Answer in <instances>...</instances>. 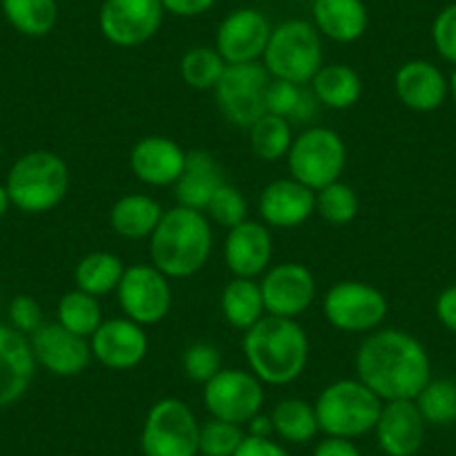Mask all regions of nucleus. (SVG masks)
<instances>
[{
  "mask_svg": "<svg viewBox=\"0 0 456 456\" xmlns=\"http://www.w3.org/2000/svg\"><path fill=\"white\" fill-rule=\"evenodd\" d=\"M356 379L383 403L414 401L432 380V361L423 342L403 329H376L358 347Z\"/></svg>",
  "mask_w": 456,
  "mask_h": 456,
  "instance_id": "obj_1",
  "label": "nucleus"
},
{
  "mask_svg": "<svg viewBox=\"0 0 456 456\" xmlns=\"http://www.w3.org/2000/svg\"><path fill=\"white\" fill-rule=\"evenodd\" d=\"M248 371L265 385L284 387L300 379L309 362V336L297 320L265 315L244 331L242 340Z\"/></svg>",
  "mask_w": 456,
  "mask_h": 456,
  "instance_id": "obj_2",
  "label": "nucleus"
},
{
  "mask_svg": "<svg viewBox=\"0 0 456 456\" xmlns=\"http://www.w3.org/2000/svg\"><path fill=\"white\" fill-rule=\"evenodd\" d=\"M151 265L170 280H186L200 273L213 253L210 219L201 210L175 206L164 210L151 235Z\"/></svg>",
  "mask_w": 456,
  "mask_h": 456,
  "instance_id": "obj_3",
  "label": "nucleus"
},
{
  "mask_svg": "<svg viewBox=\"0 0 456 456\" xmlns=\"http://www.w3.org/2000/svg\"><path fill=\"white\" fill-rule=\"evenodd\" d=\"M5 188L12 206L23 213H50L68 197L69 168L56 152L32 151L14 161Z\"/></svg>",
  "mask_w": 456,
  "mask_h": 456,
  "instance_id": "obj_4",
  "label": "nucleus"
},
{
  "mask_svg": "<svg viewBox=\"0 0 456 456\" xmlns=\"http://www.w3.org/2000/svg\"><path fill=\"white\" fill-rule=\"evenodd\" d=\"M318 428L324 436L361 438L374 432L383 401L358 379L329 383L314 403Z\"/></svg>",
  "mask_w": 456,
  "mask_h": 456,
  "instance_id": "obj_5",
  "label": "nucleus"
},
{
  "mask_svg": "<svg viewBox=\"0 0 456 456\" xmlns=\"http://www.w3.org/2000/svg\"><path fill=\"white\" fill-rule=\"evenodd\" d=\"M262 63L271 78L309 86L322 68V37L309 20H284L271 32Z\"/></svg>",
  "mask_w": 456,
  "mask_h": 456,
  "instance_id": "obj_6",
  "label": "nucleus"
},
{
  "mask_svg": "<svg viewBox=\"0 0 456 456\" xmlns=\"http://www.w3.org/2000/svg\"><path fill=\"white\" fill-rule=\"evenodd\" d=\"M287 164L293 179L318 192L342 177L347 166V146L336 130L311 126L293 137Z\"/></svg>",
  "mask_w": 456,
  "mask_h": 456,
  "instance_id": "obj_7",
  "label": "nucleus"
},
{
  "mask_svg": "<svg viewBox=\"0 0 456 456\" xmlns=\"http://www.w3.org/2000/svg\"><path fill=\"white\" fill-rule=\"evenodd\" d=\"M200 420L182 398H161L148 410L142 428L143 456H197Z\"/></svg>",
  "mask_w": 456,
  "mask_h": 456,
  "instance_id": "obj_8",
  "label": "nucleus"
},
{
  "mask_svg": "<svg viewBox=\"0 0 456 456\" xmlns=\"http://www.w3.org/2000/svg\"><path fill=\"white\" fill-rule=\"evenodd\" d=\"M271 74L262 61L226 65L224 77L215 87V101L228 124L248 130L266 114V90Z\"/></svg>",
  "mask_w": 456,
  "mask_h": 456,
  "instance_id": "obj_9",
  "label": "nucleus"
},
{
  "mask_svg": "<svg viewBox=\"0 0 456 456\" xmlns=\"http://www.w3.org/2000/svg\"><path fill=\"white\" fill-rule=\"evenodd\" d=\"M322 314L338 331L371 333L387 318L389 302L385 293L371 284L342 280L324 293Z\"/></svg>",
  "mask_w": 456,
  "mask_h": 456,
  "instance_id": "obj_10",
  "label": "nucleus"
},
{
  "mask_svg": "<svg viewBox=\"0 0 456 456\" xmlns=\"http://www.w3.org/2000/svg\"><path fill=\"white\" fill-rule=\"evenodd\" d=\"M201 401L213 419L244 428L265 407V383L253 371L222 370L204 385Z\"/></svg>",
  "mask_w": 456,
  "mask_h": 456,
  "instance_id": "obj_11",
  "label": "nucleus"
},
{
  "mask_svg": "<svg viewBox=\"0 0 456 456\" xmlns=\"http://www.w3.org/2000/svg\"><path fill=\"white\" fill-rule=\"evenodd\" d=\"M117 297L126 318L151 327L170 314L173 287L168 275L161 273L155 265H133L126 266Z\"/></svg>",
  "mask_w": 456,
  "mask_h": 456,
  "instance_id": "obj_12",
  "label": "nucleus"
},
{
  "mask_svg": "<svg viewBox=\"0 0 456 456\" xmlns=\"http://www.w3.org/2000/svg\"><path fill=\"white\" fill-rule=\"evenodd\" d=\"M161 0H103L99 29L117 47H139L151 41L164 20Z\"/></svg>",
  "mask_w": 456,
  "mask_h": 456,
  "instance_id": "obj_13",
  "label": "nucleus"
},
{
  "mask_svg": "<svg viewBox=\"0 0 456 456\" xmlns=\"http://www.w3.org/2000/svg\"><path fill=\"white\" fill-rule=\"evenodd\" d=\"M266 315L278 318H300L315 302L318 284L314 273L300 262H282L266 269L260 280Z\"/></svg>",
  "mask_w": 456,
  "mask_h": 456,
  "instance_id": "obj_14",
  "label": "nucleus"
},
{
  "mask_svg": "<svg viewBox=\"0 0 456 456\" xmlns=\"http://www.w3.org/2000/svg\"><path fill=\"white\" fill-rule=\"evenodd\" d=\"M146 327L130 318H108L90 336L92 358L112 371H128L142 365L148 356Z\"/></svg>",
  "mask_w": 456,
  "mask_h": 456,
  "instance_id": "obj_15",
  "label": "nucleus"
},
{
  "mask_svg": "<svg viewBox=\"0 0 456 456\" xmlns=\"http://www.w3.org/2000/svg\"><path fill=\"white\" fill-rule=\"evenodd\" d=\"M273 28L260 10L242 7L235 10L219 23L215 34V50L226 65L256 63L265 56Z\"/></svg>",
  "mask_w": 456,
  "mask_h": 456,
  "instance_id": "obj_16",
  "label": "nucleus"
},
{
  "mask_svg": "<svg viewBox=\"0 0 456 456\" xmlns=\"http://www.w3.org/2000/svg\"><path fill=\"white\" fill-rule=\"evenodd\" d=\"M29 345H32L37 365L59 379L81 376L92 362L90 340L68 331L59 322L43 324L38 331L29 336Z\"/></svg>",
  "mask_w": 456,
  "mask_h": 456,
  "instance_id": "obj_17",
  "label": "nucleus"
},
{
  "mask_svg": "<svg viewBox=\"0 0 456 456\" xmlns=\"http://www.w3.org/2000/svg\"><path fill=\"white\" fill-rule=\"evenodd\" d=\"M273 257V238L265 222L244 219L231 228L224 242V260L233 278L257 280L266 273Z\"/></svg>",
  "mask_w": 456,
  "mask_h": 456,
  "instance_id": "obj_18",
  "label": "nucleus"
},
{
  "mask_svg": "<svg viewBox=\"0 0 456 456\" xmlns=\"http://www.w3.org/2000/svg\"><path fill=\"white\" fill-rule=\"evenodd\" d=\"M423 414L414 401L383 403L374 434L385 456H416L425 443Z\"/></svg>",
  "mask_w": 456,
  "mask_h": 456,
  "instance_id": "obj_19",
  "label": "nucleus"
},
{
  "mask_svg": "<svg viewBox=\"0 0 456 456\" xmlns=\"http://www.w3.org/2000/svg\"><path fill=\"white\" fill-rule=\"evenodd\" d=\"M186 164V151L175 139L151 134L139 139L130 151V170L152 188L175 186Z\"/></svg>",
  "mask_w": 456,
  "mask_h": 456,
  "instance_id": "obj_20",
  "label": "nucleus"
},
{
  "mask_svg": "<svg viewBox=\"0 0 456 456\" xmlns=\"http://www.w3.org/2000/svg\"><path fill=\"white\" fill-rule=\"evenodd\" d=\"M257 210L266 226L297 228L315 213V191L293 177L275 179L260 192Z\"/></svg>",
  "mask_w": 456,
  "mask_h": 456,
  "instance_id": "obj_21",
  "label": "nucleus"
},
{
  "mask_svg": "<svg viewBox=\"0 0 456 456\" xmlns=\"http://www.w3.org/2000/svg\"><path fill=\"white\" fill-rule=\"evenodd\" d=\"M37 371L29 338L14 327L0 324V407L20 401Z\"/></svg>",
  "mask_w": 456,
  "mask_h": 456,
  "instance_id": "obj_22",
  "label": "nucleus"
},
{
  "mask_svg": "<svg viewBox=\"0 0 456 456\" xmlns=\"http://www.w3.org/2000/svg\"><path fill=\"white\" fill-rule=\"evenodd\" d=\"M394 90L398 101L414 112H434L450 94L445 74L423 59L407 61L396 69Z\"/></svg>",
  "mask_w": 456,
  "mask_h": 456,
  "instance_id": "obj_23",
  "label": "nucleus"
},
{
  "mask_svg": "<svg viewBox=\"0 0 456 456\" xmlns=\"http://www.w3.org/2000/svg\"><path fill=\"white\" fill-rule=\"evenodd\" d=\"M224 182L226 177H224L222 164L208 151H191L186 152V164L173 186L175 197L179 206L204 213L210 197Z\"/></svg>",
  "mask_w": 456,
  "mask_h": 456,
  "instance_id": "obj_24",
  "label": "nucleus"
},
{
  "mask_svg": "<svg viewBox=\"0 0 456 456\" xmlns=\"http://www.w3.org/2000/svg\"><path fill=\"white\" fill-rule=\"evenodd\" d=\"M314 28L333 43H354L365 37L370 12L362 0H314Z\"/></svg>",
  "mask_w": 456,
  "mask_h": 456,
  "instance_id": "obj_25",
  "label": "nucleus"
},
{
  "mask_svg": "<svg viewBox=\"0 0 456 456\" xmlns=\"http://www.w3.org/2000/svg\"><path fill=\"white\" fill-rule=\"evenodd\" d=\"M161 215L164 208L155 197L130 192L119 197L110 208V226L119 238L146 240L155 233Z\"/></svg>",
  "mask_w": 456,
  "mask_h": 456,
  "instance_id": "obj_26",
  "label": "nucleus"
},
{
  "mask_svg": "<svg viewBox=\"0 0 456 456\" xmlns=\"http://www.w3.org/2000/svg\"><path fill=\"white\" fill-rule=\"evenodd\" d=\"M309 86L318 103L329 110L354 108L362 94L361 74L345 63L322 65Z\"/></svg>",
  "mask_w": 456,
  "mask_h": 456,
  "instance_id": "obj_27",
  "label": "nucleus"
},
{
  "mask_svg": "<svg viewBox=\"0 0 456 456\" xmlns=\"http://www.w3.org/2000/svg\"><path fill=\"white\" fill-rule=\"evenodd\" d=\"M219 306L224 320L240 331H248L266 315L260 282L248 278L231 280L219 296Z\"/></svg>",
  "mask_w": 456,
  "mask_h": 456,
  "instance_id": "obj_28",
  "label": "nucleus"
},
{
  "mask_svg": "<svg viewBox=\"0 0 456 456\" xmlns=\"http://www.w3.org/2000/svg\"><path fill=\"white\" fill-rule=\"evenodd\" d=\"M322 105L315 99L314 90L300 83L278 81L273 78L266 90V112L282 117L289 124H311L318 117Z\"/></svg>",
  "mask_w": 456,
  "mask_h": 456,
  "instance_id": "obj_29",
  "label": "nucleus"
},
{
  "mask_svg": "<svg viewBox=\"0 0 456 456\" xmlns=\"http://www.w3.org/2000/svg\"><path fill=\"white\" fill-rule=\"evenodd\" d=\"M124 271L126 265L119 256L110 251H92L78 260L77 269H74V282L81 291L101 297L117 291L121 278H124Z\"/></svg>",
  "mask_w": 456,
  "mask_h": 456,
  "instance_id": "obj_30",
  "label": "nucleus"
},
{
  "mask_svg": "<svg viewBox=\"0 0 456 456\" xmlns=\"http://www.w3.org/2000/svg\"><path fill=\"white\" fill-rule=\"evenodd\" d=\"M273 434L293 445H305L318 436V416L315 407L302 398H284L271 410Z\"/></svg>",
  "mask_w": 456,
  "mask_h": 456,
  "instance_id": "obj_31",
  "label": "nucleus"
},
{
  "mask_svg": "<svg viewBox=\"0 0 456 456\" xmlns=\"http://www.w3.org/2000/svg\"><path fill=\"white\" fill-rule=\"evenodd\" d=\"M0 7L16 32L32 38L47 37L59 19L56 0H0Z\"/></svg>",
  "mask_w": 456,
  "mask_h": 456,
  "instance_id": "obj_32",
  "label": "nucleus"
},
{
  "mask_svg": "<svg viewBox=\"0 0 456 456\" xmlns=\"http://www.w3.org/2000/svg\"><path fill=\"white\" fill-rule=\"evenodd\" d=\"M293 137H296L293 126L282 117H275V114L269 112L248 128V142H251L253 155L262 161H269V164L287 159Z\"/></svg>",
  "mask_w": 456,
  "mask_h": 456,
  "instance_id": "obj_33",
  "label": "nucleus"
},
{
  "mask_svg": "<svg viewBox=\"0 0 456 456\" xmlns=\"http://www.w3.org/2000/svg\"><path fill=\"white\" fill-rule=\"evenodd\" d=\"M103 320L99 297L90 296L81 289L65 293L59 300V306H56V322L68 329V331L77 333V336L87 338V340L101 327Z\"/></svg>",
  "mask_w": 456,
  "mask_h": 456,
  "instance_id": "obj_34",
  "label": "nucleus"
},
{
  "mask_svg": "<svg viewBox=\"0 0 456 456\" xmlns=\"http://www.w3.org/2000/svg\"><path fill=\"white\" fill-rule=\"evenodd\" d=\"M224 69H226V61L219 56L215 47L208 45L191 47L179 63L182 81L197 92L215 90L219 78L224 77Z\"/></svg>",
  "mask_w": 456,
  "mask_h": 456,
  "instance_id": "obj_35",
  "label": "nucleus"
},
{
  "mask_svg": "<svg viewBox=\"0 0 456 456\" xmlns=\"http://www.w3.org/2000/svg\"><path fill=\"white\" fill-rule=\"evenodd\" d=\"M414 403L428 425L445 428V425L456 423V380L432 379L420 389Z\"/></svg>",
  "mask_w": 456,
  "mask_h": 456,
  "instance_id": "obj_36",
  "label": "nucleus"
},
{
  "mask_svg": "<svg viewBox=\"0 0 456 456\" xmlns=\"http://www.w3.org/2000/svg\"><path fill=\"white\" fill-rule=\"evenodd\" d=\"M361 208L356 191L345 182H333L315 192V213L333 226H345L354 222Z\"/></svg>",
  "mask_w": 456,
  "mask_h": 456,
  "instance_id": "obj_37",
  "label": "nucleus"
},
{
  "mask_svg": "<svg viewBox=\"0 0 456 456\" xmlns=\"http://www.w3.org/2000/svg\"><path fill=\"white\" fill-rule=\"evenodd\" d=\"M204 213L210 222L231 231V228H235L238 224H242L244 219H248L247 197H244V192L240 191L235 183L224 182L222 186L215 191V195L210 197Z\"/></svg>",
  "mask_w": 456,
  "mask_h": 456,
  "instance_id": "obj_38",
  "label": "nucleus"
},
{
  "mask_svg": "<svg viewBox=\"0 0 456 456\" xmlns=\"http://www.w3.org/2000/svg\"><path fill=\"white\" fill-rule=\"evenodd\" d=\"M244 432L242 425L226 423L210 416L206 423L200 425V454L201 456H233L242 445Z\"/></svg>",
  "mask_w": 456,
  "mask_h": 456,
  "instance_id": "obj_39",
  "label": "nucleus"
},
{
  "mask_svg": "<svg viewBox=\"0 0 456 456\" xmlns=\"http://www.w3.org/2000/svg\"><path fill=\"white\" fill-rule=\"evenodd\" d=\"M182 370L188 380L206 385L224 370L222 352H219V347H215L213 342H192L182 356Z\"/></svg>",
  "mask_w": 456,
  "mask_h": 456,
  "instance_id": "obj_40",
  "label": "nucleus"
},
{
  "mask_svg": "<svg viewBox=\"0 0 456 456\" xmlns=\"http://www.w3.org/2000/svg\"><path fill=\"white\" fill-rule=\"evenodd\" d=\"M432 43L443 61L456 65V3L436 14L432 23Z\"/></svg>",
  "mask_w": 456,
  "mask_h": 456,
  "instance_id": "obj_41",
  "label": "nucleus"
},
{
  "mask_svg": "<svg viewBox=\"0 0 456 456\" xmlns=\"http://www.w3.org/2000/svg\"><path fill=\"white\" fill-rule=\"evenodd\" d=\"M10 320H12V327L28 338L45 324L43 322L41 305H38L37 297L32 296H16L14 300H12Z\"/></svg>",
  "mask_w": 456,
  "mask_h": 456,
  "instance_id": "obj_42",
  "label": "nucleus"
},
{
  "mask_svg": "<svg viewBox=\"0 0 456 456\" xmlns=\"http://www.w3.org/2000/svg\"><path fill=\"white\" fill-rule=\"evenodd\" d=\"M233 456H291L282 443L273 441L271 436H244L242 445Z\"/></svg>",
  "mask_w": 456,
  "mask_h": 456,
  "instance_id": "obj_43",
  "label": "nucleus"
},
{
  "mask_svg": "<svg viewBox=\"0 0 456 456\" xmlns=\"http://www.w3.org/2000/svg\"><path fill=\"white\" fill-rule=\"evenodd\" d=\"M434 311H436V318L447 331L456 333V284L443 289L436 297V305H434Z\"/></svg>",
  "mask_w": 456,
  "mask_h": 456,
  "instance_id": "obj_44",
  "label": "nucleus"
},
{
  "mask_svg": "<svg viewBox=\"0 0 456 456\" xmlns=\"http://www.w3.org/2000/svg\"><path fill=\"white\" fill-rule=\"evenodd\" d=\"M217 0H161L164 12L179 16V19H195L206 14Z\"/></svg>",
  "mask_w": 456,
  "mask_h": 456,
  "instance_id": "obj_45",
  "label": "nucleus"
},
{
  "mask_svg": "<svg viewBox=\"0 0 456 456\" xmlns=\"http://www.w3.org/2000/svg\"><path fill=\"white\" fill-rule=\"evenodd\" d=\"M311 456H362V454L352 438L324 436L322 441L314 447V454Z\"/></svg>",
  "mask_w": 456,
  "mask_h": 456,
  "instance_id": "obj_46",
  "label": "nucleus"
},
{
  "mask_svg": "<svg viewBox=\"0 0 456 456\" xmlns=\"http://www.w3.org/2000/svg\"><path fill=\"white\" fill-rule=\"evenodd\" d=\"M248 436H273V423H271L269 414H257L253 416L251 420L247 423Z\"/></svg>",
  "mask_w": 456,
  "mask_h": 456,
  "instance_id": "obj_47",
  "label": "nucleus"
},
{
  "mask_svg": "<svg viewBox=\"0 0 456 456\" xmlns=\"http://www.w3.org/2000/svg\"><path fill=\"white\" fill-rule=\"evenodd\" d=\"M12 201H10V195H7V188L0 183V217H5V213L10 210Z\"/></svg>",
  "mask_w": 456,
  "mask_h": 456,
  "instance_id": "obj_48",
  "label": "nucleus"
},
{
  "mask_svg": "<svg viewBox=\"0 0 456 456\" xmlns=\"http://www.w3.org/2000/svg\"><path fill=\"white\" fill-rule=\"evenodd\" d=\"M447 90H450V96L454 99V103H456V68H454V72H452V77L447 78Z\"/></svg>",
  "mask_w": 456,
  "mask_h": 456,
  "instance_id": "obj_49",
  "label": "nucleus"
}]
</instances>
